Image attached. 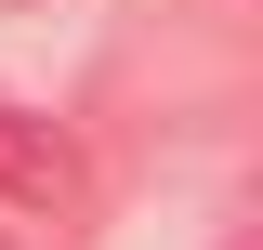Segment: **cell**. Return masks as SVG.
Returning <instances> with one entry per match:
<instances>
[{"mask_svg":"<svg viewBox=\"0 0 263 250\" xmlns=\"http://www.w3.org/2000/svg\"><path fill=\"white\" fill-rule=\"evenodd\" d=\"M79 198H92L79 145H66L40 105H13V93H0V224H79Z\"/></svg>","mask_w":263,"mask_h":250,"instance_id":"1","label":"cell"},{"mask_svg":"<svg viewBox=\"0 0 263 250\" xmlns=\"http://www.w3.org/2000/svg\"><path fill=\"white\" fill-rule=\"evenodd\" d=\"M0 250H13V224H0Z\"/></svg>","mask_w":263,"mask_h":250,"instance_id":"2","label":"cell"}]
</instances>
